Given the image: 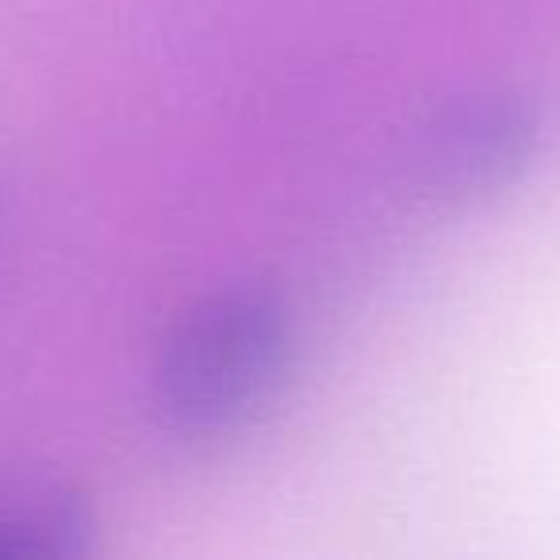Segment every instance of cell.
<instances>
[{"label": "cell", "mask_w": 560, "mask_h": 560, "mask_svg": "<svg viewBox=\"0 0 560 560\" xmlns=\"http://www.w3.org/2000/svg\"><path fill=\"white\" fill-rule=\"evenodd\" d=\"M292 358V312L269 289H226L203 300L158 365V419L180 438H219L246 422Z\"/></svg>", "instance_id": "obj_1"}, {"label": "cell", "mask_w": 560, "mask_h": 560, "mask_svg": "<svg viewBox=\"0 0 560 560\" xmlns=\"http://www.w3.org/2000/svg\"><path fill=\"white\" fill-rule=\"evenodd\" d=\"M549 131V108L529 89H476L422 124L411 147V177L438 203L491 200L541 162Z\"/></svg>", "instance_id": "obj_2"}, {"label": "cell", "mask_w": 560, "mask_h": 560, "mask_svg": "<svg viewBox=\"0 0 560 560\" xmlns=\"http://www.w3.org/2000/svg\"><path fill=\"white\" fill-rule=\"evenodd\" d=\"M93 545V514L73 488L43 476L0 483V560H78Z\"/></svg>", "instance_id": "obj_3"}]
</instances>
